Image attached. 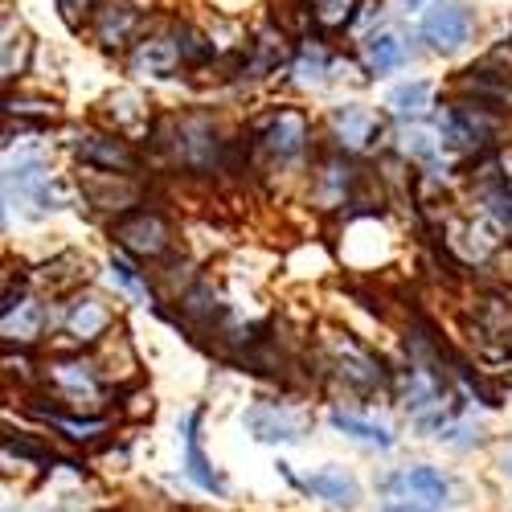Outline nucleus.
<instances>
[{
	"label": "nucleus",
	"instance_id": "2",
	"mask_svg": "<svg viewBox=\"0 0 512 512\" xmlns=\"http://www.w3.org/2000/svg\"><path fill=\"white\" fill-rule=\"evenodd\" d=\"M246 431L259 439V443H300L308 431V418L304 414H291L275 402H263L246 410Z\"/></svg>",
	"mask_w": 512,
	"mask_h": 512
},
{
	"label": "nucleus",
	"instance_id": "21",
	"mask_svg": "<svg viewBox=\"0 0 512 512\" xmlns=\"http://www.w3.org/2000/svg\"><path fill=\"white\" fill-rule=\"evenodd\" d=\"M54 377L62 381V386H70V394H91L95 390V377L87 369H78V365H58Z\"/></svg>",
	"mask_w": 512,
	"mask_h": 512
},
{
	"label": "nucleus",
	"instance_id": "15",
	"mask_svg": "<svg viewBox=\"0 0 512 512\" xmlns=\"http://www.w3.org/2000/svg\"><path fill=\"white\" fill-rule=\"evenodd\" d=\"M9 185H17L25 197H33L37 205H46V209H54L50 205V168L41 164V160H21L17 168H13V177H9Z\"/></svg>",
	"mask_w": 512,
	"mask_h": 512
},
{
	"label": "nucleus",
	"instance_id": "24",
	"mask_svg": "<svg viewBox=\"0 0 512 512\" xmlns=\"http://www.w3.org/2000/svg\"><path fill=\"white\" fill-rule=\"evenodd\" d=\"M488 205L496 209V218H500V222L512 230V193H504V189H492V193H488Z\"/></svg>",
	"mask_w": 512,
	"mask_h": 512
},
{
	"label": "nucleus",
	"instance_id": "9",
	"mask_svg": "<svg viewBox=\"0 0 512 512\" xmlns=\"http://www.w3.org/2000/svg\"><path fill=\"white\" fill-rule=\"evenodd\" d=\"M304 140H308V123L300 115H279L271 123V132H267V152L279 156V160H291V156H300L304 152Z\"/></svg>",
	"mask_w": 512,
	"mask_h": 512
},
{
	"label": "nucleus",
	"instance_id": "7",
	"mask_svg": "<svg viewBox=\"0 0 512 512\" xmlns=\"http://www.w3.org/2000/svg\"><path fill=\"white\" fill-rule=\"evenodd\" d=\"M295 484H300L304 492H312V496H320V500H328V504H336V508H353L361 500V488L345 472H316V476H304Z\"/></svg>",
	"mask_w": 512,
	"mask_h": 512
},
{
	"label": "nucleus",
	"instance_id": "13",
	"mask_svg": "<svg viewBox=\"0 0 512 512\" xmlns=\"http://www.w3.org/2000/svg\"><path fill=\"white\" fill-rule=\"evenodd\" d=\"M136 25H140L136 9H127V5H107V9L99 13V21H95V33H99L103 46L111 50V46H123V41H132Z\"/></svg>",
	"mask_w": 512,
	"mask_h": 512
},
{
	"label": "nucleus",
	"instance_id": "5",
	"mask_svg": "<svg viewBox=\"0 0 512 512\" xmlns=\"http://www.w3.org/2000/svg\"><path fill=\"white\" fill-rule=\"evenodd\" d=\"M386 492H398V496H414L418 504L426 508H439L447 500V480L435 472V467H406V472H398Z\"/></svg>",
	"mask_w": 512,
	"mask_h": 512
},
{
	"label": "nucleus",
	"instance_id": "4",
	"mask_svg": "<svg viewBox=\"0 0 512 512\" xmlns=\"http://www.w3.org/2000/svg\"><path fill=\"white\" fill-rule=\"evenodd\" d=\"M496 119L484 107H451L447 115V144L463 148V152H480L496 140Z\"/></svg>",
	"mask_w": 512,
	"mask_h": 512
},
{
	"label": "nucleus",
	"instance_id": "8",
	"mask_svg": "<svg viewBox=\"0 0 512 512\" xmlns=\"http://www.w3.org/2000/svg\"><path fill=\"white\" fill-rule=\"evenodd\" d=\"M332 127H336V136H340V144H345V148H365L381 132V123L365 107H340L332 115Z\"/></svg>",
	"mask_w": 512,
	"mask_h": 512
},
{
	"label": "nucleus",
	"instance_id": "17",
	"mask_svg": "<svg viewBox=\"0 0 512 512\" xmlns=\"http://www.w3.org/2000/svg\"><path fill=\"white\" fill-rule=\"evenodd\" d=\"M431 95H435L431 82H410V87H398L390 95V107L398 119H418V115H426V107H431Z\"/></svg>",
	"mask_w": 512,
	"mask_h": 512
},
{
	"label": "nucleus",
	"instance_id": "1",
	"mask_svg": "<svg viewBox=\"0 0 512 512\" xmlns=\"http://www.w3.org/2000/svg\"><path fill=\"white\" fill-rule=\"evenodd\" d=\"M472 29H476V17L463 0H439V5L422 17V37L426 46L439 50V54H455L472 41Z\"/></svg>",
	"mask_w": 512,
	"mask_h": 512
},
{
	"label": "nucleus",
	"instance_id": "6",
	"mask_svg": "<svg viewBox=\"0 0 512 512\" xmlns=\"http://www.w3.org/2000/svg\"><path fill=\"white\" fill-rule=\"evenodd\" d=\"M78 160L82 164H91V168H107V173H127V168H136V156L127 152L119 140H107V136H87L82 144H74Z\"/></svg>",
	"mask_w": 512,
	"mask_h": 512
},
{
	"label": "nucleus",
	"instance_id": "27",
	"mask_svg": "<svg viewBox=\"0 0 512 512\" xmlns=\"http://www.w3.org/2000/svg\"><path fill=\"white\" fill-rule=\"evenodd\" d=\"M508 476H512V455H508Z\"/></svg>",
	"mask_w": 512,
	"mask_h": 512
},
{
	"label": "nucleus",
	"instance_id": "16",
	"mask_svg": "<svg viewBox=\"0 0 512 512\" xmlns=\"http://www.w3.org/2000/svg\"><path fill=\"white\" fill-rule=\"evenodd\" d=\"M365 58H369L373 74H390L406 62V50H402V41L394 33H377V37L365 41Z\"/></svg>",
	"mask_w": 512,
	"mask_h": 512
},
{
	"label": "nucleus",
	"instance_id": "23",
	"mask_svg": "<svg viewBox=\"0 0 512 512\" xmlns=\"http://www.w3.org/2000/svg\"><path fill=\"white\" fill-rule=\"evenodd\" d=\"M54 426L70 431V439H91L95 431H103V422H74V418H62V414H54Z\"/></svg>",
	"mask_w": 512,
	"mask_h": 512
},
{
	"label": "nucleus",
	"instance_id": "19",
	"mask_svg": "<svg viewBox=\"0 0 512 512\" xmlns=\"http://www.w3.org/2000/svg\"><path fill=\"white\" fill-rule=\"evenodd\" d=\"M357 5H361V0H308L312 17H316L324 29H345V25L353 21Z\"/></svg>",
	"mask_w": 512,
	"mask_h": 512
},
{
	"label": "nucleus",
	"instance_id": "28",
	"mask_svg": "<svg viewBox=\"0 0 512 512\" xmlns=\"http://www.w3.org/2000/svg\"><path fill=\"white\" fill-rule=\"evenodd\" d=\"M410 5H414V0H410Z\"/></svg>",
	"mask_w": 512,
	"mask_h": 512
},
{
	"label": "nucleus",
	"instance_id": "18",
	"mask_svg": "<svg viewBox=\"0 0 512 512\" xmlns=\"http://www.w3.org/2000/svg\"><path fill=\"white\" fill-rule=\"evenodd\" d=\"M332 426H336V431H345V435H353V439L377 443V447H390V443H394L386 426L365 422V418H357V414H340V410H336V414H332Z\"/></svg>",
	"mask_w": 512,
	"mask_h": 512
},
{
	"label": "nucleus",
	"instance_id": "26",
	"mask_svg": "<svg viewBox=\"0 0 512 512\" xmlns=\"http://www.w3.org/2000/svg\"><path fill=\"white\" fill-rule=\"evenodd\" d=\"M390 512H431V508H418V504H402V508H390Z\"/></svg>",
	"mask_w": 512,
	"mask_h": 512
},
{
	"label": "nucleus",
	"instance_id": "11",
	"mask_svg": "<svg viewBox=\"0 0 512 512\" xmlns=\"http://www.w3.org/2000/svg\"><path fill=\"white\" fill-rule=\"evenodd\" d=\"M197 422H201V414H189V422H185V463H189V480H193L197 488H205V492H222V480H218V472H213V467H209V459L201 455Z\"/></svg>",
	"mask_w": 512,
	"mask_h": 512
},
{
	"label": "nucleus",
	"instance_id": "10",
	"mask_svg": "<svg viewBox=\"0 0 512 512\" xmlns=\"http://www.w3.org/2000/svg\"><path fill=\"white\" fill-rule=\"evenodd\" d=\"M177 156L185 164H213V156H218V140H213V132H209L201 119L181 123V132H177Z\"/></svg>",
	"mask_w": 512,
	"mask_h": 512
},
{
	"label": "nucleus",
	"instance_id": "20",
	"mask_svg": "<svg viewBox=\"0 0 512 512\" xmlns=\"http://www.w3.org/2000/svg\"><path fill=\"white\" fill-rule=\"evenodd\" d=\"M103 324H107V312H103L99 304H91V300L78 304L74 316H70V332H74V336H95Z\"/></svg>",
	"mask_w": 512,
	"mask_h": 512
},
{
	"label": "nucleus",
	"instance_id": "12",
	"mask_svg": "<svg viewBox=\"0 0 512 512\" xmlns=\"http://www.w3.org/2000/svg\"><path fill=\"white\" fill-rule=\"evenodd\" d=\"M181 62H185V58H181V46H177V41H168V37L144 41L140 54H136V70H148V74H156V78H168Z\"/></svg>",
	"mask_w": 512,
	"mask_h": 512
},
{
	"label": "nucleus",
	"instance_id": "3",
	"mask_svg": "<svg viewBox=\"0 0 512 512\" xmlns=\"http://www.w3.org/2000/svg\"><path fill=\"white\" fill-rule=\"evenodd\" d=\"M115 238L132 250V254H144V259H156V254L168 250V238H173V230H168V222L160 218V213H127V218L115 226Z\"/></svg>",
	"mask_w": 512,
	"mask_h": 512
},
{
	"label": "nucleus",
	"instance_id": "22",
	"mask_svg": "<svg viewBox=\"0 0 512 512\" xmlns=\"http://www.w3.org/2000/svg\"><path fill=\"white\" fill-rule=\"evenodd\" d=\"M111 271H115V279H119L127 291H132V295H140V300L148 304V283H144V279H140L132 267H127V263H111Z\"/></svg>",
	"mask_w": 512,
	"mask_h": 512
},
{
	"label": "nucleus",
	"instance_id": "14",
	"mask_svg": "<svg viewBox=\"0 0 512 512\" xmlns=\"http://www.w3.org/2000/svg\"><path fill=\"white\" fill-rule=\"evenodd\" d=\"M336 361H340V373H349V381H357V386H377V381H386V373H381V361L369 357L365 349L349 345V340L336 349Z\"/></svg>",
	"mask_w": 512,
	"mask_h": 512
},
{
	"label": "nucleus",
	"instance_id": "25",
	"mask_svg": "<svg viewBox=\"0 0 512 512\" xmlns=\"http://www.w3.org/2000/svg\"><path fill=\"white\" fill-rule=\"evenodd\" d=\"M58 9H62V17L74 25L78 17H87V9H91V0H58Z\"/></svg>",
	"mask_w": 512,
	"mask_h": 512
}]
</instances>
